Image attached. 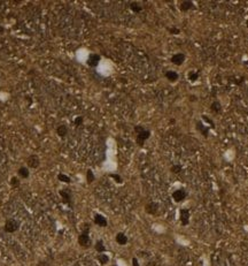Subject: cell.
I'll use <instances>...</instances> for the list:
<instances>
[{
  "instance_id": "6da1fadb",
  "label": "cell",
  "mask_w": 248,
  "mask_h": 266,
  "mask_svg": "<svg viewBox=\"0 0 248 266\" xmlns=\"http://www.w3.org/2000/svg\"><path fill=\"white\" fill-rule=\"evenodd\" d=\"M134 130L137 133V144L139 146H143L145 143V141L148 138L151 136V131L143 128L141 126H136L134 127Z\"/></svg>"
},
{
  "instance_id": "7a4b0ae2",
  "label": "cell",
  "mask_w": 248,
  "mask_h": 266,
  "mask_svg": "<svg viewBox=\"0 0 248 266\" xmlns=\"http://www.w3.org/2000/svg\"><path fill=\"white\" fill-rule=\"evenodd\" d=\"M5 232L7 233H14L19 229V223L15 221L14 219H8L6 223H5V227H4Z\"/></svg>"
},
{
  "instance_id": "3957f363",
  "label": "cell",
  "mask_w": 248,
  "mask_h": 266,
  "mask_svg": "<svg viewBox=\"0 0 248 266\" xmlns=\"http://www.w3.org/2000/svg\"><path fill=\"white\" fill-rule=\"evenodd\" d=\"M78 243L82 245V246H89L91 244V240H90V236L86 232H84L83 234L79 235L78 237Z\"/></svg>"
},
{
  "instance_id": "277c9868",
  "label": "cell",
  "mask_w": 248,
  "mask_h": 266,
  "mask_svg": "<svg viewBox=\"0 0 248 266\" xmlns=\"http://www.w3.org/2000/svg\"><path fill=\"white\" fill-rule=\"evenodd\" d=\"M185 197H186V192L184 191L183 189H178V190H176V191L172 194V198H174L175 202H177V203L184 201Z\"/></svg>"
},
{
  "instance_id": "5b68a950",
  "label": "cell",
  "mask_w": 248,
  "mask_h": 266,
  "mask_svg": "<svg viewBox=\"0 0 248 266\" xmlns=\"http://www.w3.org/2000/svg\"><path fill=\"white\" fill-rule=\"evenodd\" d=\"M185 61V54L184 53H177V54H174L172 55V58H171V62L172 64L177 65V66H180V65L183 64Z\"/></svg>"
},
{
  "instance_id": "8992f818",
  "label": "cell",
  "mask_w": 248,
  "mask_h": 266,
  "mask_svg": "<svg viewBox=\"0 0 248 266\" xmlns=\"http://www.w3.org/2000/svg\"><path fill=\"white\" fill-rule=\"evenodd\" d=\"M100 62V55L98 54H91L87 59V64L90 67H97Z\"/></svg>"
},
{
  "instance_id": "52a82bcc",
  "label": "cell",
  "mask_w": 248,
  "mask_h": 266,
  "mask_svg": "<svg viewBox=\"0 0 248 266\" xmlns=\"http://www.w3.org/2000/svg\"><path fill=\"white\" fill-rule=\"evenodd\" d=\"M29 167H32V168H37L39 166V158L37 156H30L28 160H27Z\"/></svg>"
},
{
  "instance_id": "ba28073f",
  "label": "cell",
  "mask_w": 248,
  "mask_h": 266,
  "mask_svg": "<svg viewBox=\"0 0 248 266\" xmlns=\"http://www.w3.org/2000/svg\"><path fill=\"white\" fill-rule=\"evenodd\" d=\"M94 223L98 225V226H100V227H106L107 226V219L103 215H101V214H95Z\"/></svg>"
},
{
  "instance_id": "9c48e42d",
  "label": "cell",
  "mask_w": 248,
  "mask_h": 266,
  "mask_svg": "<svg viewBox=\"0 0 248 266\" xmlns=\"http://www.w3.org/2000/svg\"><path fill=\"white\" fill-rule=\"evenodd\" d=\"M188 220H190V212L188 210H182L180 211V221L183 225H187L188 224Z\"/></svg>"
},
{
  "instance_id": "30bf717a",
  "label": "cell",
  "mask_w": 248,
  "mask_h": 266,
  "mask_svg": "<svg viewBox=\"0 0 248 266\" xmlns=\"http://www.w3.org/2000/svg\"><path fill=\"white\" fill-rule=\"evenodd\" d=\"M192 8H194V4H193L192 1H190V0L183 1V2L180 4V9H182L183 12H187V11H190V9H192Z\"/></svg>"
},
{
  "instance_id": "8fae6325",
  "label": "cell",
  "mask_w": 248,
  "mask_h": 266,
  "mask_svg": "<svg viewBox=\"0 0 248 266\" xmlns=\"http://www.w3.org/2000/svg\"><path fill=\"white\" fill-rule=\"evenodd\" d=\"M196 127L198 129L200 130V133L205 136V137H208V134H209V128L206 127L201 121H199V122H196Z\"/></svg>"
},
{
  "instance_id": "7c38bea8",
  "label": "cell",
  "mask_w": 248,
  "mask_h": 266,
  "mask_svg": "<svg viewBox=\"0 0 248 266\" xmlns=\"http://www.w3.org/2000/svg\"><path fill=\"white\" fill-rule=\"evenodd\" d=\"M165 77L170 81V82H175V81H177L178 80V73H176V72H174V70H169V72H167L165 73Z\"/></svg>"
},
{
  "instance_id": "4fadbf2b",
  "label": "cell",
  "mask_w": 248,
  "mask_h": 266,
  "mask_svg": "<svg viewBox=\"0 0 248 266\" xmlns=\"http://www.w3.org/2000/svg\"><path fill=\"white\" fill-rule=\"evenodd\" d=\"M145 210H146V212L149 213V214H154V213H156V211H157V205H156L155 203H149V204L146 205Z\"/></svg>"
},
{
  "instance_id": "5bb4252c",
  "label": "cell",
  "mask_w": 248,
  "mask_h": 266,
  "mask_svg": "<svg viewBox=\"0 0 248 266\" xmlns=\"http://www.w3.org/2000/svg\"><path fill=\"white\" fill-rule=\"evenodd\" d=\"M116 242L121 245L126 244V243H128V237H126L123 233H118V234L116 235Z\"/></svg>"
},
{
  "instance_id": "9a60e30c",
  "label": "cell",
  "mask_w": 248,
  "mask_h": 266,
  "mask_svg": "<svg viewBox=\"0 0 248 266\" xmlns=\"http://www.w3.org/2000/svg\"><path fill=\"white\" fill-rule=\"evenodd\" d=\"M130 8H131V11H133L134 13H139V12H141V9H143V7L140 6V4L137 2V1L130 2Z\"/></svg>"
},
{
  "instance_id": "2e32d148",
  "label": "cell",
  "mask_w": 248,
  "mask_h": 266,
  "mask_svg": "<svg viewBox=\"0 0 248 266\" xmlns=\"http://www.w3.org/2000/svg\"><path fill=\"white\" fill-rule=\"evenodd\" d=\"M56 133H58V135L60 137H64L67 135V133H68V128L66 126H59L58 129H56Z\"/></svg>"
},
{
  "instance_id": "e0dca14e",
  "label": "cell",
  "mask_w": 248,
  "mask_h": 266,
  "mask_svg": "<svg viewBox=\"0 0 248 266\" xmlns=\"http://www.w3.org/2000/svg\"><path fill=\"white\" fill-rule=\"evenodd\" d=\"M19 175H20L21 178H23V179L29 178V170L27 167H21L20 170H19Z\"/></svg>"
},
{
  "instance_id": "ac0fdd59",
  "label": "cell",
  "mask_w": 248,
  "mask_h": 266,
  "mask_svg": "<svg viewBox=\"0 0 248 266\" xmlns=\"http://www.w3.org/2000/svg\"><path fill=\"white\" fill-rule=\"evenodd\" d=\"M60 195H61V197L66 201L67 203H70L71 201V197H70V194L67 191V190H61L60 191Z\"/></svg>"
},
{
  "instance_id": "d6986e66",
  "label": "cell",
  "mask_w": 248,
  "mask_h": 266,
  "mask_svg": "<svg viewBox=\"0 0 248 266\" xmlns=\"http://www.w3.org/2000/svg\"><path fill=\"white\" fill-rule=\"evenodd\" d=\"M95 250H97L98 252H103V251L106 250V248H105V245H103L102 241H98V242L95 243Z\"/></svg>"
},
{
  "instance_id": "ffe728a7",
  "label": "cell",
  "mask_w": 248,
  "mask_h": 266,
  "mask_svg": "<svg viewBox=\"0 0 248 266\" xmlns=\"http://www.w3.org/2000/svg\"><path fill=\"white\" fill-rule=\"evenodd\" d=\"M198 78H199V74L196 72H190L188 73V80L191 82H195Z\"/></svg>"
},
{
  "instance_id": "44dd1931",
  "label": "cell",
  "mask_w": 248,
  "mask_h": 266,
  "mask_svg": "<svg viewBox=\"0 0 248 266\" xmlns=\"http://www.w3.org/2000/svg\"><path fill=\"white\" fill-rule=\"evenodd\" d=\"M211 109H213L214 112L218 113V112L222 109V106H221L219 101H214V103H213V105H211Z\"/></svg>"
},
{
  "instance_id": "7402d4cb",
  "label": "cell",
  "mask_w": 248,
  "mask_h": 266,
  "mask_svg": "<svg viewBox=\"0 0 248 266\" xmlns=\"http://www.w3.org/2000/svg\"><path fill=\"white\" fill-rule=\"evenodd\" d=\"M98 259H99V262H100L101 264H107L108 260H109V257H108L107 255H99L98 256Z\"/></svg>"
},
{
  "instance_id": "603a6c76",
  "label": "cell",
  "mask_w": 248,
  "mask_h": 266,
  "mask_svg": "<svg viewBox=\"0 0 248 266\" xmlns=\"http://www.w3.org/2000/svg\"><path fill=\"white\" fill-rule=\"evenodd\" d=\"M58 179H59L60 181H62V182H66V183H69V182L71 181V180H70V178H69V176H67V175H64V174H59V175H58Z\"/></svg>"
},
{
  "instance_id": "cb8c5ba5",
  "label": "cell",
  "mask_w": 248,
  "mask_h": 266,
  "mask_svg": "<svg viewBox=\"0 0 248 266\" xmlns=\"http://www.w3.org/2000/svg\"><path fill=\"white\" fill-rule=\"evenodd\" d=\"M86 180L89 183H92L94 181V175H93V172L91 170H87V174H86Z\"/></svg>"
},
{
  "instance_id": "d4e9b609",
  "label": "cell",
  "mask_w": 248,
  "mask_h": 266,
  "mask_svg": "<svg viewBox=\"0 0 248 266\" xmlns=\"http://www.w3.org/2000/svg\"><path fill=\"white\" fill-rule=\"evenodd\" d=\"M10 184H12V187H19L20 186V180L16 176H13L10 179Z\"/></svg>"
},
{
  "instance_id": "484cf974",
  "label": "cell",
  "mask_w": 248,
  "mask_h": 266,
  "mask_svg": "<svg viewBox=\"0 0 248 266\" xmlns=\"http://www.w3.org/2000/svg\"><path fill=\"white\" fill-rule=\"evenodd\" d=\"M110 178H113L117 183H122V178L120 175H117V174H110Z\"/></svg>"
},
{
  "instance_id": "4316f807",
  "label": "cell",
  "mask_w": 248,
  "mask_h": 266,
  "mask_svg": "<svg viewBox=\"0 0 248 266\" xmlns=\"http://www.w3.org/2000/svg\"><path fill=\"white\" fill-rule=\"evenodd\" d=\"M202 119H203V121H206L207 123H209V125H210V127H215V125H214V122H213V121H211V120H210V119H209V117H207V115H202Z\"/></svg>"
},
{
  "instance_id": "83f0119b",
  "label": "cell",
  "mask_w": 248,
  "mask_h": 266,
  "mask_svg": "<svg viewBox=\"0 0 248 266\" xmlns=\"http://www.w3.org/2000/svg\"><path fill=\"white\" fill-rule=\"evenodd\" d=\"M82 123H83V117H76V120H75V125H76V126H79V125H82Z\"/></svg>"
},
{
  "instance_id": "f1b7e54d",
  "label": "cell",
  "mask_w": 248,
  "mask_h": 266,
  "mask_svg": "<svg viewBox=\"0 0 248 266\" xmlns=\"http://www.w3.org/2000/svg\"><path fill=\"white\" fill-rule=\"evenodd\" d=\"M169 31L171 32V33H179V30H178L177 28H170Z\"/></svg>"
},
{
  "instance_id": "f546056e",
  "label": "cell",
  "mask_w": 248,
  "mask_h": 266,
  "mask_svg": "<svg viewBox=\"0 0 248 266\" xmlns=\"http://www.w3.org/2000/svg\"><path fill=\"white\" fill-rule=\"evenodd\" d=\"M172 172H175V173H178L179 170H180V166H174L172 168H171Z\"/></svg>"
},
{
  "instance_id": "4dcf8cb0",
  "label": "cell",
  "mask_w": 248,
  "mask_h": 266,
  "mask_svg": "<svg viewBox=\"0 0 248 266\" xmlns=\"http://www.w3.org/2000/svg\"><path fill=\"white\" fill-rule=\"evenodd\" d=\"M132 265L133 266H139V263H138L137 258H133V259H132Z\"/></svg>"
},
{
  "instance_id": "1f68e13d",
  "label": "cell",
  "mask_w": 248,
  "mask_h": 266,
  "mask_svg": "<svg viewBox=\"0 0 248 266\" xmlns=\"http://www.w3.org/2000/svg\"><path fill=\"white\" fill-rule=\"evenodd\" d=\"M1 32H4V28L0 25V33H1Z\"/></svg>"
},
{
  "instance_id": "d6a6232c",
  "label": "cell",
  "mask_w": 248,
  "mask_h": 266,
  "mask_svg": "<svg viewBox=\"0 0 248 266\" xmlns=\"http://www.w3.org/2000/svg\"><path fill=\"white\" fill-rule=\"evenodd\" d=\"M113 266H116V265H113Z\"/></svg>"
}]
</instances>
